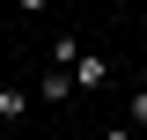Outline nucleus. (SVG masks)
Returning a JSON list of instances; mask_svg holds the SVG:
<instances>
[{
	"label": "nucleus",
	"instance_id": "obj_1",
	"mask_svg": "<svg viewBox=\"0 0 147 140\" xmlns=\"http://www.w3.org/2000/svg\"><path fill=\"white\" fill-rule=\"evenodd\" d=\"M30 96H37V103H66V96H74V74H59V67H52L44 81L30 88Z\"/></svg>",
	"mask_w": 147,
	"mask_h": 140
},
{
	"label": "nucleus",
	"instance_id": "obj_2",
	"mask_svg": "<svg viewBox=\"0 0 147 140\" xmlns=\"http://www.w3.org/2000/svg\"><path fill=\"white\" fill-rule=\"evenodd\" d=\"M30 103H37V96H30V88H15V81H7V88H0V118H7V125H15V118H30Z\"/></svg>",
	"mask_w": 147,
	"mask_h": 140
},
{
	"label": "nucleus",
	"instance_id": "obj_3",
	"mask_svg": "<svg viewBox=\"0 0 147 140\" xmlns=\"http://www.w3.org/2000/svg\"><path fill=\"white\" fill-rule=\"evenodd\" d=\"M103 81H110V67H103L96 52H81V67H74V88H103Z\"/></svg>",
	"mask_w": 147,
	"mask_h": 140
},
{
	"label": "nucleus",
	"instance_id": "obj_4",
	"mask_svg": "<svg viewBox=\"0 0 147 140\" xmlns=\"http://www.w3.org/2000/svg\"><path fill=\"white\" fill-rule=\"evenodd\" d=\"M132 125L147 133V88H132Z\"/></svg>",
	"mask_w": 147,
	"mask_h": 140
},
{
	"label": "nucleus",
	"instance_id": "obj_5",
	"mask_svg": "<svg viewBox=\"0 0 147 140\" xmlns=\"http://www.w3.org/2000/svg\"><path fill=\"white\" fill-rule=\"evenodd\" d=\"M103 140H140V133H132V125H110V133H103Z\"/></svg>",
	"mask_w": 147,
	"mask_h": 140
},
{
	"label": "nucleus",
	"instance_id": "obj_6",
	"mask_svg": "<svg viewBox=\"0 0 147 140\" xmlns=\"http://www.w3.org/2000/svg\"><path fill=\"white\" fill-rule=\"evenodd\" d=\"M0 133H7V118H0Z\"/></svg>",
	"mask_w": 147,
	"mask_h": 140
},
{
	"label": "nucleus",
	"instance_id": "obj_7",
	"mask_svg": "<svg viewBox=\"0 0 147 140\" xmlns=\"http://www.w3.org/2000/svg\"><path fill=\"white\" fill-rule=\"evenodd\" d=\"M66 140H74V133H66Z\"/></svg>",
	"mask_w": 147,
	"mask_h": 140
},
{
	"label": "nucleus",
	"instance_id": "obj_8",
	"mask_svg": "<svg viewBox=\"0 0 147 140\" xmlns=\"http://www.w3.org/2000/svg\"><path fill=\"white\" fill-rule=\"evenodd\" d=\"M140 140H147V133H140Z\"/></svg>",
	"mask_w": 147,
	"mask_h": 140
}]
</instances>
